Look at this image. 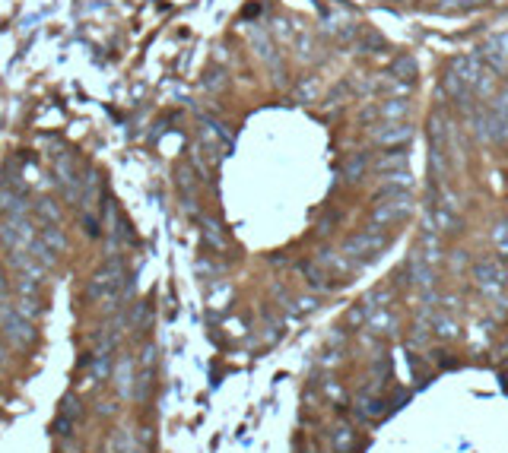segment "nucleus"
Masks as SVG:
<instances>
[{"mask_svg":"<svg viewBox=\"0 0 508 453\" xmlns=\"http://www.w3.org/2000/svg\"><path fill=\"white\" fill-rule=\"evenodd\" d=\"M483 57L486 64H489V70H505L508 67V32H502V35H493L489 42L483 45Z\"/></svg>","mask_w":508,"mask_h":453,"instance_id":"nucleus-6","label":"nucleus"},{"mask_svg":"<svg viewBox=\"0 0 508 453\" xmlns=\"http://www.w3.org/2000/svg\"><path fill=\"white\" fill-rule=\"evenodd\" d=\"M375 118H381L378 108H362V121H375Z\"/></svg>","mask_w":508,"mask_h":453,"instance_id":"nucleus-19","label":"nucleus"},{"mask_svg":"<svg viewBox=\"0 0 508 453\" xmlns=\"http://www.w3.org/2000/svg\"><path fill=\"white\" fill-rule=\"evenodd\" d=\"M366 327L378 336H394L397 333V314L388 311V308H378V311H369Z\"/></svg>","mask_w":508,"mask_h":453,"instance_id":"nucleus-7","label":"nucleus"},{"mask_svg":"<svg viewBox=\"0 0 508 453\" xmlns=\"http://www.w3.org/2000/svg\"><path fill=\"white\" fill-rule=\"evenodd\" d=\"M353 447H356V431H353L350 425H340V428H334V450L337 453H350Z\"/></svg>","mask_w":508,"mask_h":453,"instance_id":"nucleus-13","label":"nucleus"},{"mask_svg":"<svg viewBox=\"0 0 508 453\" xmlns=\"http://www.w3.org/2000/svg\"><path fill=\"white\" fill-rule=\"evenodd\" d=\"M391 73H394V80L413 82V80H416V60H413L410 54H400V57L391 64Z\"/></svg>","mask_w":508,"mask_h":453,"instance_id":"nucleus-10","label":"nucleus"},{"mask_svg":"<svg viewBox=\"0 0 508 453\" xmlns=\"http://www.w3.org/2000/svg\"><path fill=\"white\" fill-rule=\"evenodd\" d=\"M493 241H496V247H499L502 254H508V219H502V222L496 225Z\"/></svg>","mask_w":508,"mask_h":453,"instance_id":"nucleus-15","label":"nucleus"},{"mask_svg":"<svg viewBox=\"0 0 508 453\" xmlns=\"http://www.w3.org/2000/svg\"><path fill=\"white\" fill-rule=\"evenodd\" d=\"M473 276H477V279H480L483 285L502 283V267H499V260H493V257H483V260H477V263H473Z\"/></svg>","mask_w":508,"mask_h":453,"instance_id":"nucleus-8","label":"nucleus"},{"mask_svg":"<svg viewBox=\"0 0 508 453\" xmlns=\"http://www.w3.org/2000/svg\"><path fill=\"white\" fill-rule=\"evenodd\" d=\"M413 136V127L407 121H388V124H381L378 130H372V140L378 146H397V143H407Z\"/></svg>","mask_w":508,"mask_h":453,"instance_id":"nucleus-3","label":"nucleus"},{"mask_svg":"<svg viewBox=\"0 0 508 453\" xmlns=\"http://www.w3.org/2000/svg\"><path fill=\"white\" fill-rule=\"evenodd\" d=\"M388 231L378 229V225H369L366 231H359V235H353L350 241L344 245V251L350 254V257H359V260H375L384 247H388Z\"/></svg>","mask_w":508,"mask_h":453,"instance_id":"nucleus-2","label":"nucleus"},{"mask_svg":"<svg viewBox=\"0 0 508 453\" xmlns=\"http://www.w3.org/2000/svg\"><path fill=\"white\" fill-rule=\"evenodd\" d=\"M388 301H391V289H375V292H369V298H366V311L388 308Z\"/></svg>","mask_w":508,"mask_h":453,"instance_id":"nucleus-14","label":"nucleus"},{"mask_svg":"<svg viewBox=\"0 0 508 453\" xmlns=\"http://www.w3.org/2000/svg\"><path fill=\"white\" fill-rule=\"evenodd\" d=\"M413 213V197L410 190H397V187H381L378 203L372 206V225L378 229H394Z\"/></svg>","mask_w":508,"mask_h":453,"instance_id":"nucleus-1","label":"nucleus"},{"mask_svg":"<svg viewBox=\"0 0 508 453\" xmlns=\"http://www.w3.org/2000/svg\"><path fill=\"white\" fill-rule=\"evenodd\" d=\"M366 165H369L366 156H353V159H350V168H344V171L350 175V181H359V175L366 171Z\"/></svg>","mask_w":508,"mask_h":453,"instance_id":"nucleus-16","label":"nucleus"},{"mask_svg":"<svg viewBox=\"0 0 508 453\" xmlns=\"http://www.w3.org/2000/svg\"><path fill=\"white\" fill-rule=\"evenodd\" d=\"M473 3H486V0H473Z\"/></svg>","mask_w":508,"mask_h":453,"instance_id":"nucleus-20","label":"nucleus"},{"mask_svg":"<svg viewBox=\"0 0 508 453\" xmlns=\"http://www.w3.org/2000/svg\"><path fill=\"white\" fill-rule=\"evenodd\" d=\"M448 70L451 73H457V80L467 86V89H473L477 86V80H480V57H473V54H457V57H451V64H448Z\"/></svg>","mask_w":508,"mask_h":453,"instance_id":"nucleus-5","label":"nucleus"},{"mask_svg":"<svg viewBox=\"0 0 508 453\" xmlns=\"http://www.w3.org/2000/svg\"><path fill=\"white\" fill-rule=\"evenodd\" d=\"M381 412H384V402L378 400V396H369V390H362V396H359V406H356V416L359 418H378Z\"/></svg>","mask_w":508,"mask_h":453,"instance_id":"nucleus-9","label":"nucleus"},{"mask_svg":"<svg viewBox=\"0 0 508 453\" xmlns=\"http://www.w3.org/2000/svg\"><path fill=\"white\" fill-rule=\"evenodd\" d=\"M429 219H432L435 231H441V235H457L461 231V219L455 215V206H448V203H429Z\"/></svg>","mask_w":508,"mask_h":453,"instance_id":"nucleus-4","label":"nucleus"},{"mask_svg":"<svg viewBox=\"0 0 508 453\" xmlns=\"http://www.w3.org/2000/svg\"><path fill=\"white\" fill-rule=\"evenodd\" d=\"M375 168L378 171H391V168H400V171H407V152L404 149H394V152H384V156H378L375 159Z\"/></svg>","mask_w":508,"mask_h":453,"instance_id":"nucleus-11","label":"nucleus"},{"mask_svg":"<svg viewBox=\"0 0 508 453\" xmlns=\"http://www.w3.org/2000/svg\"><path fill=\"white\" fill-rule=\"evenodd\" d=\"M378 45H381L378 35H369V32L362 35V54H372V48H378Z\"/></svg>","mask_w":508,"mask_h":453,"instance_id":"nucleus-17","label":"nucleus"},{"mask_svg":"<svg viewBox=\"0 0 508 453\" xmlns=\"http://www.w3.org/2000/svg\"><path fill=\"white\" fill-rule=\"evenodd\" d=\"M435 333H439V336H455L457 330H455L451 320H439V323H435Z\"/></svg>","mask_w":508,"mask_h":453,"instance_id":"nucleus-18","label":"nucleus"},{"mask_svg":"<svg viewBox=\"0 0 508 453\" xmlns=\"http://www.w3.org/2000/svg\"><path fill=\"white\" fill-rule=\"evenodd\" d=\"M378 112H381V118H388V121H404L407 112H410V105H407V98H388Z\"/></svg>","mask_w":508,"mask_h":453,"instance_id":"nucleus-12","label":"nucleus"}]
</instances>
